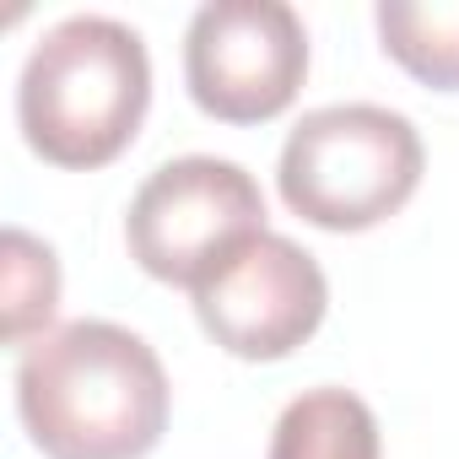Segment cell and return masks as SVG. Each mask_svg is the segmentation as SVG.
<instances>
[{
    "mask_svg": "<svg viewBox=\"0 0 459 459\" xmlns=\"http://www.w3.org/2000/svg\"><path fill=\"white\" fill-rule=\"evenodd\" d=\"M308 76V33L287 0H211L184 39V82L200 114L265 125L292 108Z\"/></svg>",
    "mask_w": 459,
    "mask_h": 459,
    "instance_id": "cell-5",
    "label": "cell"
},
{
    "mask_svg": "<svg viewBox=\"0 0 459 459\" xmlns=\"http://www.w3.org/2000/svg\"><path fill=\"white\" fill-rule=\"evenodd\" d=\"M260 233H265V195L255 173H244L227 157L162 162L135 189L125 216L130 260L146 276L189 292Z\"/></svg>",
    "mask_w": 459,
    "mask_h": 459,
    "instance_id": "cell-4",
    "label": "cell"
},
{
    "mask_svg": "<svg viewBox=\"0 0 459 459\" xmlns=\"http://www.w3.org/2000/svg\"><path fill=\"white\" fill-rule=\"evenodd\" d=\"M17 411L49 459H141L168 427V373L135 330L76 319L22 346Z\"/></svg>",
    "mask_w": 459,
    "mask_h": 459,
    "instance_id": "cell-1",
    "label": "cell"
},
{
    "mask_svg": "<svg viewBox=\"0 0 459 459\" xmlns=\"http://www.w3.org/2000/svg\"><path fill=\"white\" fill-rule=\"evenodd\" d=\"M427 152L405 114L378 103H330L298 119L281 146V200L325 227L362 233L389 221L421 184Z\"/></svg>",
    "mask_w": 459,
    "mask_h": 459,
    "instance_id": "cell-3",
    "label": "cell"
},
{
    "mask_svg": "<svg viewBox=\"0 0 459 459\" xmlns=\"http://www.w3.org/2000/svg\"><path fill=\"white\" fill-rule=\"evenodd\" d=\"M55 303H60V265L49 244L28 238L22 227H6V341L33 346L39 335H49Z\"/></svg>",
    "mask_w": 459,
    "mask_h": 459,
    "instance_id": "cell-9",
    "label": "cell"
},
{
    "mask_svg": "<svg viewBox=\"0 0 459 459\" xmlns=\"http://www.w3.org/2000/svg\"><path fill=\"white\" fill-rule=\"evenodd\" d=\"M152 103V60L135 28L114 17L55 22L17 82V125L55 168L114 162Z\"/></svg>",
    "mask_w": 459,
    "mask_h": 459,
    "instance_id": "cell-2",
    "label": "cell"
},
{
    "mask_svg": "<svg viewBox=\"0 0 459 459\" xmlns=\"http://www.w3.org/2000/svg\"><path fill=\"white\" fill-rule=\"evenodd\" d=\"M325 303H330V287L319 260L281 233L249 238L233 260H221L195 287L200 330L244 362L292 357L319 330Z\"/></svg>",
    "mask_w": 459,
    "mask_h": 459,
    "instance_id": "cell-6",
    "label": "cell"
},
{
    "mask_svg": "<svg viewBox=\"0 0 459 459\" xmlns=\"http://www.w3.org/2000/svg\"><path fill=\"white\" fill-rule=\"evenodd\" d=\"M378 39L421 87H459V0H378Z\"/></svg>",
    "mask_w": 459,
    "mask_h": 459,
    "instance_id": "cell-8",
    "label": "cell"
},
{
    "mask_svg": "<svg viewBox=\"0 0 459 459\" xmlns=\"http://www.w3.org/2000/svg\"><path fill=\"white\" fill-rule=\"evenodd\" d=\"M265 459H384L378 416L351 389H308L276 416Z\"/></svg>",
    "mask_w": 459,
    "mask_h": 459,
    "instance_id": "cell-7",
    "label": "cell"
}]
</instances>
